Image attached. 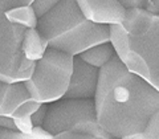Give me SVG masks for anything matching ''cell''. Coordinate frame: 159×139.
Instances as JSON below:
<instances>
[{
  "label": "cell",
  "mask_w": 159,
  "mask_h": 139,
  "mask_svg": "<svg viewBox=\"0 0 159 139\" xmlns=\"http://www.w3.org/2000/svg\"><path fill=\"white\" fill-rule=\"evenodd\" d=\"M122 27L129 34L130 47L147 68V81L159 90V15L127 9Z\"/></svg>",
  "instance_id": "5b68a950"
},
{
  "label": "cell",
  "mask_w": 159,
  "mask_h": 139,
  "mask_svg": "<svg viewBox=\"0 0 159 139\" xmlns=\"http://www.w3.org/2000/svg\"><path fill=\"white\" fill-rule=\"evenodd\" d=\"M43 128L51 135L70 131L89 134L97 139L110 138L97 122L94 99L61 98L48 103V111Z\"/></svg>",
  "instance_id": "277c9868"
},
{
  "label": "cell",
  "mask_w": 159,
  "mask_h": 139,
  "mask_svg": "<svg viewBox=\"0 0 159 139\" xmlns=\"http://www.w3.org/2000/svg\"><path fill=\"white\" fill-rule=\"evenodd\" d=\"M31 98L24 82L0 81V115L11 117L24 102Z\"/></svg>",
  "instance_id": "30bf717a"
},
{
  "label": "cell",
  "mask_w": 159,
  "mask_h": 139,
  "mask_svg": "<svg viewBox=\"0 0 159 139\" xmlns=\"http://www.w3.org/2000/svg\"><path fill=\"white\" fill-rule=\"evenodd\" d=\"M0 127L8 128V130H16V125H15L13 118L7 115H0Z\"/></svg>",
  "instance_id": "603a6c76"
},
{
  "label": "cell",
  "mask_w": 159,
  "mask_h": 139,
  "mask_svg": "<svg viewBox=\"0 0 159 139\" xmlns=\"http://www.w3.org/2000/svg\"><path fill=\"white\" fill-rule=\"evenodd\" d=\"M52 139H97V138L93 137V135H89V134L65 131V132H60V134H57V135H53Z\"/></svg>",
  "instance_id": "44dd1931"
},
{
  "label": "cell",
  "mask_w": 159,
  "mask_h": 139,
  "mask_svg": "<svg viewBox=\"0 0 159 139\" xmlns=\"http://www.w3.org/2000/svg\"><path fill=\"white\" fill-rule=\"evenodd\" d=\"M48 131H45L43 127H34L31 135L23 134L17 130H8V128L0 127V139H52Z\"/></svg>",
  "instance_id": "5bb4252c"
},
{
  "label": "cell",
  "mask_w": 159,
  "mask_h": 139,
  "mask_svg": "<svg viewBox=\"0 0 159 139\" xmlns=\"http://www.w3.org/2000/svg\"><path fill=\"white\" fill-rule=\"evenodd\" d=\"M93 99L99 127L109 137L121 139L142 132L159 109V90L131 73L117 56L99 69Z\"/></svg>",
  "instance_id": "6da1fadb"
},
{
  "label": "cell",
  "mask_w": 159,
  "mask_h": 139,
  "mask_svg": "<svg viewBox=\"0 0 159 139\" xmlns=\"http://www.w3.org/2000/svg\"><path fill=\"white\" fill-rule=\"evenodd\" d=\"M13 121H15V125H16L17 131L27 134V135H31L32 134L34 126L31 121V118H19V119H13Z\"/></svg>",
  "instance_id": "d6986e66"
},
{
  "label": "cell",
  "mask_w": 159,
  "mask_h": 139,
  "mask_svg": "<svg viewBox=\"0 0 159 139\" xmlns=\"http://www.w3.org/2000/svg\"><path fill=\"white\" fill-rule=\"evenodd\" d=\"M61 0H34L32 3V8L36 13L37 19H40L44 15H47L49 11H52L56 6H58Z\"/></svg>",
  "instance_id": "e0dca14e"
},
{
  "label": "cell",
  "mask_w": 159,
  "mask_h": 139,
  "mask_svg": "<svg viewBox=\"0 0 159 139\" xmlns=\"http://www.w3.org/2000/svg\"><path fill=\"white\" fill-rule=\"evenodd\" d=\"M41 105H43V103H40V102H37V101H34V99L29 98L28 101L24 102L21 106L17 107V110L12 114L11 118H13V119H19V118H31L32 114L36 113Z\"/></svg>",
  "instance_id": "2e32d148"
},
{
  "label": "cell",
  "mask_w": 159,
  "mask_h": 139,
  "mask_svg": "<svg viewBox=\"0 0 159 139\" xmlns=\"http://www.w3.org/2000/svg\"><path fill=\"white\" fill-rule=\"evenodd\" d=\"M109 31H110V40H109V41H110V44L113 45L114 52H116V56L118 57V60L131 73L145 78L147 81V78H148L147 68L145 65V62L142 61V58L139 57L130 47L129 34L126 32V29L122 27V24L109 27Z\"/></svg>",
  "instance_id": "9c48e42d"
},
{
  "label": "cell",
  "mask_w": 159,
  "mask_h": 139,
  "mask_svg": "<svg viewBox=\"0 0 159 139\" xmlns=\"http://www.w3.org/2000/svg\"><path fill=\"white\" fill-rule=\"evenodd\" d=\"M47 49H48V44L45 38L41 36V33L37 31V28L27 29L21 43V51L24 57L28 61L36 62L45 54Z\"/></svg>",
  "instance_id": "8fae6325"
},
{
  "label": "cell",
  "mask_w": 159,
  "mask_h": 139,
  "mask_svg": "<svg viewBox=\"0 0 159 139\" xmlns=\"http://www.w3.org/2000/svg\"><path fill=\"white\" fill-rule=\"evenodd\" d=\"M73 70V56L48 48L36 61L33 73L24 81L32 99L40 103H52L65 97Z\"/></svg>",
  "instance_id": "3957f363"
},
{
  "label": "cell",
  "mask_w": 159,
  "mask_h": 139,
  "mask_svg": "<svg viewBox=\"0 0 159 139\" xmlns=\"http://www.w3.org/2000/svg\"><path fill=\"white\" fill-rule=\"evenodd\" d=\"M126 9H145L147 0H118Z\"/></svg>",
  "instance_id": "7402d4cb"
},
{
  "label": "cell",
  "mask_w": 159,
  "mask_h": 139,
  "mask_svg": "<svg viewBox=\"0 0 159 139\" xmlns=\"http://www.w3.org/2000/svg\"><path fill=\"white\" fill-rule=\"evenodd\" d=\"M98 79L99 69L86 64L80 56L73 57V70L64 98L93 99L97 92Z\"/></svg>",
  "instance_id": "52a82bcc"
},
{
  "label": "cell",
  "mask_w": 159,
  "mask_h": 139,
  "mask_svg": "<svg viewBox=\"0 0 159 139\" xmlns=\"http://www.w3.org/2000/svg\"><path fill=\"white\" fill-rule=\"evenodd\" d=\"M145 11L151 15H159V0H147Z\"/></svg>",
  "instance_id": "cb8c5ba5"
},
{
  "label": "cell",
  "mask_w": 159,
  "mask_h": 139,
  "mask_svg": "<svg viewBox=\"0 0 159 139\" xmlns=\"http://www.w3.org/2000/svg\"><path fill=\"white\" fill-rule=\"evenodd\" d=\"M80 57L89 65L97 69H102L116 57V52H114V48L110 44V41H107L89 48L88 51L80 54Z\"/></svg>",
  "instance_id": "7c38bea8"
},
{
  "label": "cell",
  "mask_w": 159,
  "mask_h": 139,
  "mask_svg": "<svg viewBox=\"0 0 159 139\" xmlns=\"http://www.w3.org/2000/svg\"><path fill=\"white\" fill-rule=\"evenodd\" d=\"M27 29L9 23L0 8V81L13 83L31 78L34 64L24 57L23 37Z\"/></svg>",
  "instance_id": "8992f818"
},
{
  "label": "cell",
  "mask_w": 159,
  "mask_h": 139,
  "mask_svg": "<svg viewBox=\"0 0 159 139\" xmlns=\"http://www.w3.org/2000/svg\"><path fill=\"white\" fill-rule=\"evenodd\" d=\"M6 17L9 23L15 25L23 27L25 29H33L37 28L39 19L34 13L32 6H24V7H16L12 9L6 11Z\"/></svg>",
  "instance_id": "4fadbf2b"
},
{
  "label": "cell",
  "mask_w": 159,
  "mask_h": 139,
  "mask_svg": "<svg viewBox=\"0 0 159 139\" xmlns=\"http://www.w3.org/2000/svg\"><path fill=\"white\" fill-rule=\"evenodd\" d=\"M47 111H48V103H43L39 110L32 114L31 121L34 127H43L44 121H45V117H47Z\"/></svg>",
  "instance_id": "ac0fdd59"
},
{
  "label": "cell",
  "mask_w": 159,
  "mask_h": 139,
  "mask_svg": "<svg viewBox=\"0 0 159 139\" xmlns=\"http://www.w3.org/2000/svg\"><path fill=\"white\" fill-rule=\"evenodd\" d=\"M126 139H159V109L148 119L145 130Z\"/></svg>",
  "instance_id": "9a60e30c"
},
{
  "label": "cell",
  "mask_w": 159,
  "mask_h": 139,
  "mask_svg": "<svg viewBox=\"0 0 159 139\" xmlns=\"http://www.w3.org/2000/svg\"><path fill=\"white\" fill-rule=\"evenodd\" d=\"M82 15L99 25H118L125 21L127 9L118 0H76Z\"/></svg>",
  "instance_id": "ba28073f"
},
{
  "label": "cell",
  "mask_w": 159,
  "mask_h": 139,
  "mask_svg": "<svg viewBox=\"0 0 159 139\" xmlns=\"http://www.w3.org/2000/svg\"><path fill=\"white\" fill-rule=\"evenodd\" d=\"M34 0H0V8L3 11L16 8V7H24V6H32Z\"/></svg>",
  "instance_id": "ffe728a7"
},
{
  "label": "cell",
  "mask_w": 159,
  "mask_h": 139,
  "mask_svg": "<svg viewBox=\"0 0 159 139\" xmlns=\"http://www.w3.org/2000/svg\"><path fill=\"white\" fill-rule=\"evenodd\" d=\"M109 139H121V138H114V137H110Z\"/></svg>",
  "instance_id": "d4e9b609"
},
{
  "label": "cell",
  "mask_w": 159,
  "mask_h": 139,
  "mask_svg": "<svg viewBox=\"0 0 159 139\" xmlns=\"http://www.w3.org/2000/svg\"><path fill=\"white\" fill-rule=\"evenodd\" d=\"M37 31L45 38L48 48L73 57L110 40L109 27L89 21L76 0H61L39 19Z\"/></svg>",
  "instance_id": "7a4b0ae2"
}]
</instances>
